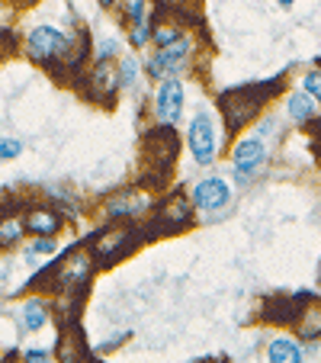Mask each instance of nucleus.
Masks as SVG:
<instances>
[{"mask_svg": "<svg viewBox=\"0 0 321 363\" xmlns=\"http://www.w3.org/2000/svg\"><path fill=\"white\" fill-rule=\"evenodd\" d=\"M215 151H219V135H215V125H212L209 113H196L190 123V155L196 164H212L215 161Z\"/></svg>", "mask_w": 321, "mask_h": 363, "instance_id": "obj_1", "label": "nucleus"}, {"mask_svg": "<svg viewBox=\"0 0 321 363\" xmlns=\"http://www.w3.org/2000/svg\"><path fill=\"white\" fill-rule=\"evenodd\" d=\"M62 52H68V42L58 26H35L26 35V55L33 62H52V58H62Z\"/></svg>", "mask_w": 321, "mask_h": 363, "instance_id": "obj_2", "label": "nucleus"}, {"mask_svg": "<svg viewBox=\"0 0 321 363\" xmlns=\"http://www.w3.org/2000/svg\"><path fill=\"white\" fill-rule=\"evenodd\" d=\"M180 113H184V84L177 77H167L154 94V116L157 123L174 125L180 119Z\"/></svg>", "mask_w": 321, "mask_h": 363, "instance_id": "obj_3", "label": "nucleus"}, {"mask_svg": "<svg viewBox=\"0 0 321 363\" xmlns=\"http://www.w3.org/2000/svg\"><path fill=\"white\" fill-rule=\"evenodd\" d=\"M264 158H266V148L260 138H241L232 151V167H235V174H238V180H247L251 174H257Z\"/></svg>", "mask_w": 321, "mask_h": 363, "instance_id": "obj_4", "label": "nucleus"}, {"mask_svg": "<svg viewBox=\"0 0 321 363\" xmlns=\"http://www.w3.org/2000/svg\"><path fill=\"white\" fill-rule=\"evenodd\" d=\"M186 55H190V42H186L184 35H180V39L174 42V45H164V52H161V55L151 58L148 74H151V77H157V81H161V77L177 74V71L186 65Z\"/></svg>", "mask_w": 321, "mask_h": 363, "instance_id": "obj_5", "label": "nucleus"}, {"mask_svg": "<svg viewBox=\"0 0 321 363\" xmlns=\"http://www.w3.org/2000/svg\"><path fill=\"white\" fill-rule=\"evenodd\" d=\"M228 196H232V190H228V184L222 177H205L196 184V190H193V206H199V209H205V213H215V209H222V206H228Z\"/></svg>", "mask_w": 321, "mask_h": 363, "instance_id": "obj_6", "label": "nucleus"}, {"mask_svg": "<svg viewBox=\"0 0 321 363\" xmlns=\"http://www.w3.org/2000/svg\"><path fill=\"white\" fill-rule=\"evenodd\" d=\"M94 270V254L90 251H77L71 257H64V264L58 267V286L71 289V286H84V280Z\"/></svg>", "mask_w": 321, "mask_h": 363, "instance_id": "obj_7", "label": "nucleus"}, {"mask_svg": "<svg viewBox=\"0 0 321 363\" xmlns=\"http://www.w3.org/2000/svg\"><path fill=\"white\" fill-rule=\"evenodd\" d=\"M125 245H129V228H106V232H100L94 238L90 254H94L96 261H110V257H116Z\"/></svg>", "mask_w": 321, "mask_h": 363, "instance_id": "obj_8", "label": "nucleus"}, {"mask_svg": "<svg viewBox=\"0 0 321 363\" xmlns=\"http://www.w3.org/2000/svg\"><path fill=\"white\" fill-rule=\"evenodd\" d=\"M241 100V106L235 100H228V96H222V110H225V119H228V125H244L247 119L254 116V113H257V106L260 103L254 100V90H241V94H235Z\"/></svg>", "mask_w": 321, "mask_h": 363, "instance_id": "obj_9", "label": "nucleus"}, {"mask_svg": "<svg viewBox=\"0 0 321 363\" xmlns=\"http://www.w3.org/2000/svg\"><path fill=\"white\" fill-rule=\"evenodd\" d=\"M23 225H26L33 235H39V238H52V235L58 232V225H62V219H58V213L39 206V209H29V216H26Z\"/></svg>", "mask_w": 321, "mask_h": 363, "instance_id": "obj_10", "label": "nucleus"}, {"mask_svg": "<svg viewBox=\"0 0 321 363\" xmlns=\"http://www.w3.org/2000/svg\"><path fill=\"white\" fill-rule=\"evenodd\" d=\"M186 219H190V203H186V196H174L167 206H161L157 225L161 228H180Z\"/></svg>", "mask_w": 321, "mask_h": 363, "instance_id": "obj_11", "label": "nucleus"}, {"mask_svg": "<svg viewBox=\"0 0 321 363\" xmlns=\"http://www.w3.org/2000/svg\"><path fill=\"white\" fill-rule=\"evenodd\" d=\"M286 113H289V119H293V123H308V119L318 113V100H315V96H308L305 90H302V94H293L286 100Z\"/></svg>", "mask_w": 321, "mask_h": 363, "instance_id": "obj_12", "label": "nucleus"}, {"mask_svg": "<svg viewBox=\"0 0 321 363\" xmlns=\"http://www.w3.org/2000/svg\"><path fill=\"white\" fill-rule=\"evenodd\" d=\"M20 322L26 331H39L48 322V302L45 299H29L20 308Z\"/></svg>", "mask_w": 321, "mask_h": 363, "instance_id": "obj_13", "label": "nucleus"}, {"mask_svg": "<svg viewBox=\"0 0 321 363\" xmlns=\"http://www.w3.org/2000/svg\"><path fill=\"white\" fill-rule=\"evenodd\" d=\"M266 357L274 363H299L302 360V347L293 341V337H276L266 347Z\"/></svg>", "mask_w": 321, "mask_h": 363, "instance_id": "obj_14", "label": "nucleus"}, {"mask_svg": "<svg viewBox=\"0 0 321 363\" xmlns=\"http://www.w3.org/2000/svg\"><path fill=\"white\" fill-rule=\"evenodd\" d=\"M142 206H138V196L135 193H129V196H119L113 199L110 206H106V213H110V219H123V216H135Z\"/></svg>", "mask_w": 321, "mask_h": 363, "instance_id": "obj_15", "label": "nucleus"}, {"mask_svg": "<svg viewBox=\"0 0 321 363\" xmlns=\"http://www.w3.org/2000/svg\"><path fill=\"white\" fill-rule=\"evenodd\" d=\"M23 222L20 219H13V216H10V219H0V247H13L16 241L23 238Z\"/></svg>", "mask_w": 321, "mask_h": 363, "instance_id": "obj_16", "label": "nucleus"}, {"mask_svg": "<svg viewBox=\"0 0 321 363\" xmlns=\"http://www.w3.org/2000/svg\"><path fill=\"white\" fill-rule=\"evenodd\" d=\"M302 90H305L308 96H315V100H321V71H308V74L302 77Z\"/></svg>", "mask_w": 321, "mask_h": 363, "instance_id": "obj_17", "label": "nucleus"}, {"mask_svg": "<svg viewBox=\"0 0 321 363\" xmlns=\"http://www.w3.org/2000/svg\"><path fill=\"white\" fill-rule=\"evenodd\" d=\"M135 77H138V62H135V55H129V58H123V71H119V84H135Z\"/></svg>", "mask_w": 321, "mask_h": 363, "instance_id": "obj_18", "label": "nucleus"}, {"mask_svg": "<svg viewBox=\"0 0 321 363\" xmlns=\"http://www.w3.org/2000/svg\"><path fill=\"white\" fill-rule=\"evenodd\" d=\"M151 39V26H148V23H135V29H132V33H129V42H132V45H135V48H142L145 45V42H148Z\"/></svg>", "mask_w": 321, "mask_h": 363, "instance_id": "obj_19", "label": "nucleus"}, {"mask_svg": "<svg viewBox=\"0 0 321 363\" xmlns=\"http://www.w3.org/2000/svg\"><path fill=\"white\" fill-rule=\"evenodd\" d=\"M23 151V145L16 142V138H0V161H10V158H16Z\"/></svg>", "mask_w": 321, "mask_h": 363, "instance_id": "obj_20", "label": "nucleus"}, {"mask_svg": "<svg viewBox=\"0 0 321 363\" xmlns=\"http://www.w3.org/2000/svg\"><path fill=\"white\" fill-rule=\"evenodd\" d=\"M177 39H180V29H161V26L154 29V42H157L161 48H164V45H174Z\"/></svg>", "mask_w": 321, "mask_h": 363, "instance_id": "obj_21", "label": "nucleus"}, {"mask_svg": "<svg viewBox=\"0 0 321 363\" xmlns=\"http://www.w3.org/2000/svg\"><path fill=\"white\" fill-rule=\"evenodd\" d=\"M48 251H55V245H52V241H48V238L35 241V245H33V247H29V251H26V261L33 264V261H35V254H48Z\"/></svg>", "mask_w": 321, "mask_h": 363, "instance_id": "obj_22", "label": "nucleus"}, {"mask_svg": "<svg viewBox=\"0 0 321 363\" xmlns=\"http://www.w3.org/2000/svg\"><path fill=\"white\" fill-rule=\"evenodd\" d=\"M125 16H129V20H135V23H142V16H145V0H129V4H125Z\"/></svg>", "mask_w": 321, "mask_h": 363, "instance_id": "obj_23", "label": "nucleus"}, {"mask_svg": "<svg viewBox=\"0 0 321 363\" xmlns=\"http://www.w3.org/2000/svg\"><path fill=\"white\" fill-rule=\"evenodd\" d=\"M113 55H116V42H103V45H100V58H113Z\"/></svg>", "mask_w": 321, "mask_h": 363, "instance_id": "obj_24", "label": "nucleus"}, {"mask_svg": "<svg viewBox=\"0 0 321 363\" xmlns=\"http://www.w3.org/2000/svg\"><path fill=\"white\" fill-rule=\"evenodd\" d=\"M26 360H35V363H42V360H48V350H26Z\"/></svg>", "mask_w": 321, "mask_h": 363, "instance_id": "obj_25", "label": "nucleus"}, {"mask_svg": "<svg viewBox=\"0 0 321 363\" xmlns=\"http://www.w3.org/2000/svg\"><path fill=\"white\" fill-rule=\"evenodd\" d=\"M100 4H103V7H113V4H116V0H100Z\"/></svg>", "mask_w": 321, "mask_h": 363, "instance_id": "obj_26", "label": "nucleus"}, {"mask_svg": "<svg viewBox=\"0 0 321 363\" xmlns=\"http://www.w3.org/2000/svg\"><path fill=\"white\" fill-rule=\"evenodd\" d=\"M280 7H293V0H280Z\"/></svg>", "mask_w": 321, "mask_h": 363, "instance_id": "obj_27", "label": "nucleus"}, {"mask_svg": "<svg viewBox=\"0 0 321 363\" xmlns=\"http://www.w3.org/2000/svg\"><path fill=\"white\" fill-rule=\"evenodd\" d=\"M164 4H171V0H164Z\"/></svg>", "mask_w": 321, "mask_h": 363, "instance_id": "obj_28", "label": "nucleus"}]
</instances>
